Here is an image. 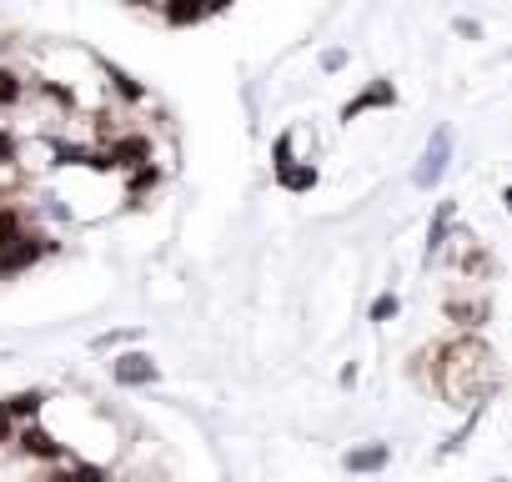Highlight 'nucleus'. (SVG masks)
<instances>
[{
	"instance_id": "f257e3e1",
	"label": "nucleus",
	"mask_w": 512,
	"mask_h": 482,
	"mask_svg": "<svg viewBox=\"0 0 512 482\" xmlns=\"http://www.w3.org/2000/svg\"><path fill=\"white\" fill-rule=\"evenodd\" d=\"M427 382L452 402V407H472L487 402L497 392V357L477 332H457L442 347H432L427 357Z\"/></svg>"
},
{
	"instance_id": "f03ea898",
	"label": "nucleus",
	"mask_w": 512,
	"mask_h": 482,
	"mask_svg": "<svg viewBox=\"0 0 512 482\" xmlns=\"http://www.w3.org/2000/svg\"><path fill=\"white\" fill-rule=\"evenodd\" d=\"M61 252V241L51 236V231H41V226H31V231H21L11 247H0V282H11V277H26L31 267H41L46 257H56Z\"/></svg>"
},
{
	"instance_id": "7ed1b4c3",
	"label": "nucleus",
	"mask_w": 512,
	"mask_h": 482,
	"mask_svg": "<svg viewBox=\"0 0 512 482\" xmlns=\"http://www.w3.org/2000/svg\"><path fill=\"white\" fill-rule=\"evenodd\" d=\"M101 151H106V161H111L116 176H126V171L156 161V141H151V131H136V126H121L116 136H106Z\"/></svg>"
},
{
	"instance_id": "20e7f679",
	"label": "nucleus",
	"mask_w": 512,
	"mask_h": 482,
	"mask_svg": "<svg viewBox=\"0 0 512 482\" xmlns=\"http://www.w3.org/2000/svg\"><path fill=\"white\" fill-rule=\"evenodd\" d=\"M16 452L31 457V462H41V467H51V462H66L71 457V442H61L41 417H31V422L16 427Z\"/></svg>"
},
{
	"instance_id": "39448f33",
	"label": "nucleus",
	"mask_w": 512,
	"mask_h": 482,
	"mask_svg": "<svg viewBox=\"0 0 512 482\" xmlns=\"http://www.w3.org/2000/svg\"><path fill=\"white\" fill-rule=\"evenodd\" d=\"M447 166H452V126H437L427 136V146H422V161L412 166V186L417 191H432L447 176Z\"/></svg>"
},
{
	"instance_id": "423d86ee",
	"label": "nucleus",
	"mask_w": 512,
	"mask_h": 482,
	"mask_svg": "<svg viewBox=\"0 0 512 482\" xmlns=\"http://www.w3.org/2000/svg\"><path fill=\"white\" fill-rule=\"evenodd\" d=\"M397 101H402V96H397V86H392V81H367V86H362V91L337 111V121H342V126H352V121H362L367 111H397Z\"/></svg>"
},
{
	"instance_id": "0eeeda50",
	"label": "nucleus",
	"mask_w": 512,
	"mask_h": 482,
	"mask_svg": "<svg viewBox=\"0 0 512 482\" xmlns=\"http://www.w3.org/2000/svg\"><path fill=\"white\" fill-rule=\"evenodd\" d=\"M111 382H116V387H151V382H161V367H156L151 352L131 347V352L111 357Z\"/></svg>"
},
{
	"instance_id": "6e6552de",
	"label": "nucleus",
	"mask_w": 512,
	"mask_h": 482,
	"mask_svg": "<svg viewBox=\"0 0 512 482\" xmlns=\"http://www.w3.org/2000/svg\"><path fill=\"white\" fill-rule=\"evenodd\" d=\"M96 71H101V81H106V91L121 101V106H146L151 101V91L126 71V66H116V61H96Z\"/></svg>"
},
{
	"instance_id": "1a4fd4ad",
	"label": "nucleus",
	"mask_w": 512,
	"mask_h": 482,
	"mask_svg": "<svg viewBox=\"0 0 512 482\" xmlns=\"http://www.w3.org/2000/svg\"><path fill=\"white\" fill-rule=\"evenodd\" d=\"M41 482H111V472L101 462H86L81 452H71L66 462H51Z\"/></svg>"
},
{
	"instance_id": "9d476101",
	"label": "nucleus",
	"mask_w": 512,
	"mask_h": 482,
	"mask_svg": "<svg viewBox=\"0 0 512 482\" xmlns=\"http://www.w3.org/2000/svg\"><path fill=\"white\" fill-rule=\"evenodd\" d=\"M156 16L171 31H191V26H201L211 16V6H206V0H156Z\"/></svg>"
},
{
	"instance_id": "9b49d317",
	"label": "nucleus",
	"mask_w": 512,
	"mask_h": 482,
	"mask_svg": "<svg viewBox=\"0 0 512 482\" xmlns=\"http://www.w3.org/2000/svg\"><path fill=\"white\" fill-rule=\"evenodd\" d=\"M452 226H457V206H452V201H437V211H432V221H427V241H422L427 262H437V257L447 252V236H452Z\"/></svg>"
},
{
	"instance_id": "f8f14e48",
	"label": "nucleus",
	"mask_w": 512,
	"mask_h": 482,
	"mask_svg": "<svg viewBox=\"0 0 512 482\" xmlns=\"http://www.w3.org/2000/svg\"><path fill=\"white\" fill-rule=\"evenodd\" d=\"M447 322L452 327H462V332H477L487 317H492V307H487V297H447Z\"/></svg>"
},
{
	"instance_id": "ddd939ff",
	"label": "nucleus",
	"mask_w": 512,
	"mask_h": 482,
	"mask_svg": "<svg viewBox=\"0 0 512 482\" xmlns=\"http://www.w3.org/2000/svg\"><path fill=\"white\" fill-rule=\"evenodd\" d=\"M31 226H36V211H31V206L0 196V247H11V241H16L21 231H31Z\"/></svg>"
},
{
	"instance_id": "4468645a",
	"label": "nucleus",
	"mask_w": 512,
	"mask_h": 482,
	"mask_svg": "<svg viewBox=\"0 0 512 482\" xmlns=\"http://www.w3.org/2000/svg\"><path fill=\"white\" fill-rule=\"evenodd\" d=\"M392 462V452H387V442H362V447H352L347 457H342V467L352 472V477H367V472H382Z\"/></svg>"
},
{
	"instance_id": "2eb2a0df",
	"label": "nucleus",
	"mask_w": 512,
	"mask_h": 482,
	"mask_svg": "<svg viewBox=\"0 0 512 482\" xmlns=\"http://www.w3.org/2000/svg\"><path fill=\"white\" fill-rule=\"evenodd\" d=\"M26 96H31V76L21 66H11V61H0V111L26 106Z\"/></svg>"
},
{
	"instance_id": "dca6fc26",
	"label": "nucleus",
	"mask_w": 512,
	"mask_h": 482,
	"mask_svg": "<svg viewBox=\"0 0 512 482\" xmlns=\"http://www.w3.org/2000/svg\"><path fill=\"white\" fill-rule=\"evenodd\" d=\"M161 181H166V166H161V161H146V166L126 171V201H146V196H156Z\"/></svg>"
},
{
	"instance_id": "f3484780",
	"label": "nucleus",
	"mask_w": 512,
	"mask_h": 482,
	"mask_svg": "<svg viewBox=\"0 0 512 482\" xmlns=\"http://www.w3.org/2000/svg\"><path fill=\"white\" fill-rule=\"evenodd\" d=\"M317 181H322V171H317L312 161H292V166H282V171H277V186H282V191H292V196L317 191Z\"/></svg>"
},
{
	"instance_id": "a211bd4d",
	"label": "nucleus",
	"mask_w": 512,
	"mask_h": 482,
	"mask_svg": "<svg viewBox=\"0 0 512 482\" xmlns=\"http://www.w3.org/2000/svg\"><path fill=\"white\" fill-rule=\"evenodd\" d=\"M46 402H51V397H46L41 387H21V392H11V397H6V407H11V417H16V422L41 417V412H46Z\"/></svg>"
},
{
	"instance_id": "6ab92c4d",
	"label": "nucleus",
	"mask_w": 512,
	"mask_h": 482,
	"mask_svg": "<svg viewBox=\"0 0 512 482\" xmlns=\"http://www.w3.org/2000/svg\"><path fill=\"white\" fill-rule=\"evenodd\" d=\"M482 407H487V402H472V407H467V417H462V427H457V432H452V437H447V442L437 447V457H452V452H457V447H462V442L472 437V427L482 422Z\"/></svg>"
},
{
	"instance_id": "aec40b11",
	"label": "nucleus",
	"mask_w": 512,
	"mask_h": 482,
	"mask_svg": "<svg viewBox=\"0 0 512 482\" xmlns=\"http://www.w3.org/2000/svg\"><path fill=\"white\" fill-rule=\"evenodd\" d=\"M367 317H372V322H397V317H402V297H397V292H382V297H372Z\"/></svg>"
},
{
	"instance_id": "412c9836",
	"label": "nucleus",
	"mask_w": 512,
	"mask_h": 482,
	"mask_svg": "<svg viewBox=\"0 0 512 482\" xmlns=\"http://www.w3.org/2000/svg\"><path fill=\"white\" fill-rule=\"evenodd\" d=\"M292 141H297L292 131H282V136H277V146H272V171H282V166H292V161H297Z\"/></svg>"
},
{
	"instance_id": "4be33fe9",
	"label": "nucleus",
	"mask_w": 512,
	"mask_h": 482,
	"mask_svg": "<svg viewBox=\"0 0 512 482\" xmlns=\"http://www.w3.org/2000/svg\"><path fill=\"white\" fill-rule=\"evenodd\" d=\"M16 417H11V407H6V397H0V447H16Z\"/></svg>"
},
{
	"instance_id": "5701e85b",
	"label": "nucleus",
	"mask_w": 512,
	"mask_h": 482,
	"mask_svg": "<svg viewBox=\"0 0 512 482\" xmlns=\"http://www.w3.org/2000/svg\"><path fill=\"white\" fill-rule=\"evenodd\" d=\"M16 156H21V136L0 121V161H16Z\"/></svg>"
},
{
	"instance_id": "b1692460",
	"label": "nucleus",
	"mask_w": 512,
	"mask_h": 482,
	"mask_svg": "<svg viewBox=\"0 0 512 482\" xmlns=\"http://www.w3.org/2000/svg\"><path fill=\"white\" fill-rule=\"evenodd\" d=\"M342 66H347V51H342V46L322 51V71H342Z\"/></svg>"
},
{
	"instance_id": "393cba45",
	"label": "nucleus",
	"mask_w": 512,
	"mask_h": 482,
	"mask_svg": "<svg viewBox=\"0 0 512 482\" xmlns=\"http://www.w3.org/2000/svg\"><path fill=\"white\" fill-rule=\"evenodd\" d=\"M116 342H136V332H106V337H96L91 347H96V352H106V347H116Z\"/></svg>"
},
{
	"instance_id": "a878e982",
	"label": "nucleus",
	"mask_w": 512,
	"mask_h": 482,
	"mask_svg": "<svg viewBox=\"0 0 512 482\" xmlns=\"http://www.w3.org/2000/svg\"><path fill=\"white\" fill-rule=\"evenodd\" d=\"M457 36H467V41H482V26H477V21H457Z\"/></svg>"
},
{
	"instance_id": "bb28decb",
	"label": "nucleus",
	"mask_w": 512,
	"mask_h": 482,
	"mask_svg": "<svg viewBox=\"0 0 512 482\" xmlns=\"http://www.w3.org/2000/svg\"><path fill=\"white\" fill-rule=\"evenodd\" d=\"M206 6H211V16H221V11H231V6H236V0H206Z\"/></svg>"
},
{
	"instance_id": "cd10ccee",
	"label": "nucleus",
	"mask_w": 512,
	"mask_h": 482,
	"mask_svg": "<svg viewBox=\"0 0 512 482\" xmlns=\"http://www.w3.org/2000/svg\"><path fill=\"white\" fill-rule=\"evenodd\" d=\"M502 206H507V216H512V186H502Z\"/></svg>"
},
{
	"instance_id": "c85d7f7f",
	"label": "nucleus",
	"mask_w": 512,
	"mask_h": 482,
	"mask_svg": "<svg viewBox=\"0 0 512 482\" xmlns=\"http://www.w3.org/2000/svg\"><path fill=\"white\" fill-rule=\"evenodd\" d=\"M6 46H11V41H6V36H0V61H6Z\"/></svg>"
}]
</instances>
